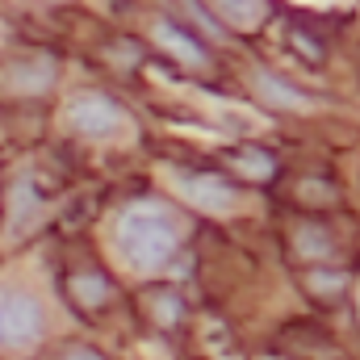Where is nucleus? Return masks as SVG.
Masks as SVG:
<instances>
[{"label": "nucleus", "mask_w": 360, "mask_h": 360, "mask_svg": "<svg viewBox=\"0 0 360 360\" xmlns=\"http://www.w3.org/2000/svg\"><path fill=\"white\" fill-rule=\"evenodd\" d=\"M184 243V218L160 197L130 201L117 218V248L139 272H160L176 260Z\"/></svg>", "instance_id": "f257e3e1"}, {"label": "nucleus", "mask_w": 360, "mask_h": 360, "mask_svg": "<svg viewBox=\"0 0 360 360\" xmlns=\"http://www.w3.org/2000/svg\"><path fill=\"white\" fill-rule=\"evenodd\" d=\"M42 331H46L42 302L25 289L4 285L0 289V352H25L42 340Z\"/></svg>", "instance_id": "f03ea898"}, {"label": "nucleus", "mask_w": 360, "mask_h": 360, "mask_svg": "<svg viewBox=\"0 0 360 360\" xmlns=\"http://www.w3.org/2000/svg\"><path fill=\"white\" fill-rule=\"evenodd\" d=\"M63 122L80 134V139H113L130 126L126 109L109 96V92H96V89H84L76 96L63 101Z\"/></svg>", "instance_id": "7ed1b4c3"}, {"label": "nucleus", "mask_w": 360, "mask_h": 360, "mask_svg": "<svg viewBox=\"0 0 360 360\" xmlns=\"http://www.w3.org/2000/svg\"><path fill=\"white\" fill-rule=\"evenodd\" d=\"M172 184L188 205L205 214H231L239 205V188L218 172H172Z\"/></svg>", "instance_id": "20e7f679"}, {"label": "nucleus", "mask_w": 360, "mask_h": 360, "mask_svg": "<svg viewBox=\"0 0 360 360\" xmlns=\"http://www.w3.org/2000/svg\"><path fill=\"white\" fill-rule=\"evenodd\" d=\"M59 84V59L51 55H21L0 72V89L13 96H46Z\"/></svg>", "instance_id": "39448f33"}, {"label": "nucleus", "mask_w": 360, "mask_h": 360, "mask_svg": "<svg viewBox=\"0 0 360 360\" xmlns=\"http://www.w3.org/2000/svg\"><path fill=\"white\" fill-rule=\"evenodd\" d=\"M151 38L160 42V51H164L168 59H176L184 68H205V63H210L205 42H201L197 34H188L180 21H172V17H160V21L151 25Z\"/></svg>", "instance_id": "423d86ee"}, {"label": "nucleus", "mask_w": 360, "mask_h": 360, "mask_svg": "<svg viewBox=\"0 0 360 360\" xmlns=\"http://www.w3.org/2000/svg\"><path fill=\"white\" fill-rule=\"evenodd\" d=\"M68 297H72L84 314H96V310H105V306H109L113 285H109V276H105V272L84 269V272H72V276H68Z\"/></svg>", "instance_id": "0eeeda50"}, {"label": "nucleus", "mask_w": 360, "mask_h": 360, "mask_svg": "<svg viewBox=\"0 0 360 360\" xmlns=\"http://www.w3.org/2000/svg\"><path fill=\"white\" fill-rule=\"evenodd\" d=\"M210 4L231 30H256L269 17V0H210Z\"/></svg>", "instance_id": "6e6552de"}, {"label": "nucleus", "mask_w": 360, "mask_h": 360, "mask_svg": "<svg viewBox=\"0 0 360 360\" xmlns=\"http://www.w3.org/2000/svg\"><path fill=\"white\" fill-rule=\"evenodd\" d=\"M256 92L264 105H276V109H310V96L302 89H293L289 80L272 76V72H256Z\"/></svg>", "instance_id": "1a4fd4ad"}, {"label": "nucleus", "mask_w": 360, "mask_h": 360, "mask_svg": "<svg viewBox=\"0 0 360 360\" xmlns=\"http://www.w3.org/2000/svg\"><path fill=\"white\" fill-rule=\"evenodd\" d=\"M226 160H231V168H235L239 176H248V180L276 176V160H272V151H264V147H235Z\"/></svg>", "instance_id": "9d476101"}, {"label": "nucleus", "mask_w": 360, "mask_h": 360, "mask_svg": "<svg viewBox=\"0 0 360 360\" xmlns=\"http://www.w3.org/2000/svg\"><path fill=\"white\" fill-rule=\"evenodd\" d=\"M293 248H297L302 260H327L335 252V243H331V235L323 226H297L293 231Z\"/></svg>", "instance_id": "9b49d317"}, {"label": "nucleus", "mask_w": 360, "mask_h": 360, "mask_svg": "<svg viewBox=\"0 0 360 360\" xmlns=\"http://www.w3.org/2000/svg\"><path fill=\"white\" fill-rule=\"evenodd\" d=\"M151 314H155L160 327H176L180 319H184V302H180L176 289H155L151 293Z\"/></svg>", "instance_id": "f8f14e48"}, {"label": "nucleus", "mask_w": 360, "mask_h": 360, "mask_svg": "<svg viewBox=\"0 0 360 360\" xmlns=\"http://www.w3.org/2000/svg\"><path fill=\"white\" fill-rule=\"evenodd\" d=\"M306 285L319 289V297H335V293L344 289V276H340V272H331V276H327V272H314V276H306Z\"/></svg>", "instance_id": "ddd939ff"}, {"label": "nucleus", "mask_w": 360, "mask_h": 360, "mask_svg": "<svg viewBox=\"0 0 360 360\" xmlns=\"http://www.w3.org/2000/svg\"><path fill=\"white\" fill-rule=\"evenodd\" d=\"M289 42H293V51H306V59H310V63H323V46H319V42H310L302 30H293V38H289Z\"/></svg>", "instance_id": "4468645a"}, {"label": "nucleus", "mask_w": 360, "mask_h": 360, "mask_svg": "<svg viewBox=\"0 0 360 360\" xmlns=\"http://www.w3.org/2000/svg\"><path fill=\"white\" fill-rule=\"evenodd\" d=\"M59 360H109V356L96 352V348H89V344H68V348L59 352Z\"/></svg>", "instance_id": "2eb2a0df"}, {"label": "nucleus", "mask_w": 360, "mask_h": 360, "mask_svg": "<svg viewBox=\"0 0 360 360\" xmlns=\"http://www.w3.org/2000/svg\"><path fill=\"white\" fill-rule=\"evenodd\" d=\"M0 42H4V30H0Z\"/></svg>", "instance_id": "dca6fc26"}]
</instances>
